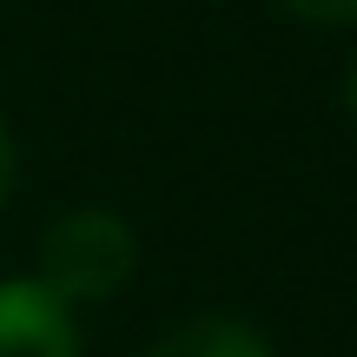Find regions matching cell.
I'll use <instances>...</instances> for the list:
<instances>
[{
    "label": "cell",
    "mask_w": 357,
    "mask_h": 357,
    "mask_svg": "<svg viewBox=\"0 0 357 357\" xmlns=\"http://www.w3.org/2000/svg\"><path fill=\"white\" fill-rule=\"evenodd\" d=\"M132 271H139V238L106 205H73V212H60L40 231L33 278L60 305H106V298H119L132 284Z\"/></svg>",
    "instance_id": "obj_1"
},
{
    "label": "cell",
    "mask_w": 357,
    "mask_h": 357,
    "mask_svg": "<svg viewBox=\"0 0 357 357\" xmlns=\"http://www.w3.org/2000/svg\"><path fill=\"white\" fill-rule=\"evenodd\" d=\"M0 357H79L73 305L40 278H0Z\"/></svg>",
    "instance_id": "obj_2"
},
{
    "label": "cell",
    "mask_w": 357,
    "mask_h": 357,
    "mask_svg": "<svg viewBox=\"0 0 357 357\" xmlns=\"http://www.w3.org/2000/svg\"><path fill=\"white\" fill-rule=\"evenodd\" d=\"M146 357H271L265 331H252L245 318L225 311H199V318H178L146 344Z\"/></svg>",
    "instance_id": "obj_3"
},
{
    "label": "cell",
    "mask_w": 357,
    "mask_h": 357,
    "mask_svg": "<svg viewBox=\"0 0 357 357\" xmlns=\"http://www.w3.org/2000/svg\"><path fill=\"white\" fill-rule=\"evenodd\" d=\"M284 7L298 26H324V33H351L357 26V0H271Z\"/></svg>",
    "instance_id": "obj_4"
},
{
    "label": "cell",
    "mask_w": 357,
    "mask_h": 357,
    "mask_svg": "<svg viewBox=\"0 0 357 357\" xmlns=\"http://www.w3.org/2000/svg\"><path fill=\"white\" fill-rule=\"evenodd\" d=\"M13 185H20V146H13V126H7V113H0V212H7Z\"/></svg>",
    "instance_id": "obj_5"
},
{
    "label": "cell",
    "mask_w": 357,
    "mask_h": 357,
    "mask_svg": "<svg viewBox=\"0 0 357 357\" xmlns=\"http://www.w3.org/2000/svg\"><path fill=\"white\" fill-rule=\"evenodd\" d=\"M344 113L357 119V53H351V66H344Z\"/></svg>",
    "instance_id": "obj_6"
}]
</instances>
